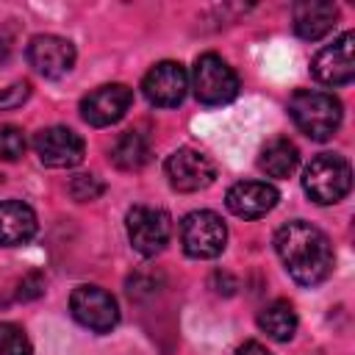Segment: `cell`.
<instances>
[{"label":"cell","mask_w":355,"mask_h":355,"mask_svg":"<svg viewBox=\"0 0 355 355\" xmlns=\"http://www.w3.org/2000/svg\"><path fill=\"white\" fill-rule=\"evenodd\" d=\"M258 327L275 341H288L297 333V313L286 300H275L258 313Z\"/></svg>","instance_id":"cell-19"},{"label":"cell","mask_w":355,"mask_h":355,"mask_svg":"<svg viewBox=\"0 0 355 355\" xmlns=\"http://www.w3.org/2000/svg\"><path fill=\"white\" fill-rule=\"evenodd\" d=\"M302 189L319 205H333V202L344 200L352 189L349 161L336 153H322V155L311 158V164L302 172Z\"/></svg>","instance_id":"cell-3"},{"label":"cell","mask_w":355,"mask_h":355,"mask_svg":"<svg viewBox=\"0 0 355 355\" xmlns=\"http://www.w3.org/2000/svg\"><path fill=\"white\" fill-rule=\"evenodd\" d=\"M128 239H130V247L150 258L155 252H161L172 236V219L166 211L161 208H150V205H133L128 211Z\"/></svg>","instance_id":"cell-6"},{"label":"cell","mask_w":355,"mask_h":355,"mask_svg":"<svg viewBox=\"0 0 355 355\" xmlns=\"http://www.w3.org/2000/svg\"><path fill=\"white\" fill-rule=\"evenodd\" d=\"M67 191H69V197L78 200V202H92V200H97V197L105 191V186H103V180H100L97 175H75V178L69 180Z\"/></svg>","instance_id":"cell-21"},{"label":"cell","mask_w":355,"mask_h":355,"mask_svg":"<svg viewBox=\"0 0 355 355\" xmlns=\"http://www.w3.org/2000/svg\"><path fill=\"white\" fill-rule=\"evenodd\" d=\"M297 164H300V150L286 136L266 141L258 153V169L266 172L269 178H288L297 169Z\"/></svg>","instance_id":"cell-17"},{"label":"cell","mask_w":355,"mask_h":355,"mask_svg":"<svg viewBox=\"0 0 355 355\" xmlns=\"http://www.w3.org/2000/svg\"><path fill=\"white\" fill-rule=\"evenodd\" d=\"M0 355H31V341L19 324L0 322Z\"/></svg>","instance_id":"cell-20"},{"label":"cell","mask_w":355,"mask_h":355,"mask_svg":"<svg viewBox=\"0 0 355 355\" xmlns=\"http://www.w3.org/2000/svg\"><path fill=\"white\" fill-rule=\"evenodd\" d=\"M44 291V277L39 275V272H31V275H25L22 280H19V288H17V300H33V297H39Z\"/></svg>","instance_id":"cell-24"},{"label":"cell","mask_w":355,"mask_h":355,"mask_svg":"<svg viewBox=\"0 0 355 355\" xmlns=\"http://www.w3.org/2000/svg\"><path fill=\"white\" fill-rule=\"evenodd\" d=\"M311 72L324 86H347L355 78V36L347 31L322 47L311 61Z\"/></svg>","instance_id":"cell-9"},{"label":"cell","mask_w":355,"mask_h":355,"mask_svg":"<svg viewBox=\"0 0 355 355\" xmlns=\"http://www.w3.org/2000/svg\"><path fill=\"white\" fill-rule=\"evenodd\" d=\"M25 153V133L14 125L0 128V161H17Z\"/></svg>","instance_id":"cell-22"},{"label":"cell","mask_w":355,"mask_h":355,"mask_svg":"<svg viewBox=\"0 0 355 355\" xmlns=\"http://www.w3.org/2000/svg\"><path fill=\"white\" fill-rule=\"evenodd\" d=\"M191 89L194 97L205 105H225L239 94V78L233 72V67L216 55V53H205L194 61V72H191Z\"/></svg>","instance_id":"cell-4"},{"label":"cell","mask_w":355,"mask_h":355,"mask_svg":"<svg viewBox=\"0 0 355 355\" xmlns=\"http://www.w3.org/2000/svg\"><path fill=\"white\" fill-rule=\"evenodd\" d=\"M275 250L300 286H319L333 272V244L311 222L294 219L275 233Z\"/></svg>","instance_id":"cell-1"},{"label":"cell","mask_w":355,"mask_h":355,"mask_svg":"<svg viewBox=\"0 0 355 355\" xmlns=\"http://www.w3.org/2000/svg\"><path fill=\"white\" fill-rule=\"evenodd\" d=\"M288 114L294 125L313 141L330 139L341 125V103L327 92L297 89L288 97Z\"/></svg>","instance_id":"cell-2"},{"label":"cell","mask_w":355,"mask_h":355,"mask_svg":"<svg viewBox=\"0 0 355 355\" xmlns=\"http://www.w3.org/2000/svg\"><path fill=\"white\" fill-rule=\"evenodd\" d=\"M33 147H36V155L44 166H53V169H69V166H78L83 161V139L64 128V125H53V128H44L36 133L33 139Z\"/></svg>","instance_id":"cell-10"},{"label":"cell","mask_w":355,"mask_h":355,"mask_svg":"<svg viewBox=\"0 0 355 355\" xmlns=\"http://www.w3.org/2000/svg\"><path fill=\"white\" fill-rule=\"evenodd\" d=\"M111 161L116 169H125V172H136L141 169L147 161H150V141L136 133V130H128L122 133L114 147H111Z\"/></svg>","instance_id":"cell-18"},{"label":"cell","mask_w":355,"mask_h":355,"mask_svg":"<svg viewBox=\"0 0 355 355\" xmlns=\"http://www.w3.org/2000/svg\"><path fill=\"white\" fill-rule=\"evenodd\" d=\"M130 103H133V89L130 86L108 83V86H100V89L89 92L80 100V116L94 128H105V125L119 122L125 116V111L130 108Z\"/></svg>","instance_id":"cell-11"},{"label":"cell","mask_w":355,"mask_h":355,"mask_svg":"<svg viewBox=\"0 0 355 355\" xmlns=\"http://www.w3.org/2000/svg\"><path fill=\"white\" fill-rule=\"evenodd\" d=\"M31 97V83L28 80H19V83H11L8 89L0 92V111H11V108H19L25 100Z\"/></svg>","instance_id":"cell-23"},{"label":"cell","mask_w":355,"mask_h":355,"mask_svg":"<svg viewBox=\"0 0 355 355\" xmlns=\"http://www.w3.org/2000/svg\"><path fill=\"white\" fill-rule=\"evenodd\" d=\"M164 172L169 178V186L178 189V191H200V189H208L214 183V178H216L214 161L205 153L191 150V147L175 150L166 158Z\"/></svg>","instance_id":"cell-8"},{"label":"cell","mask_w":355,"mask_h":355,"mask_svg":"<svg viewBox=\"0 0 355 355\" xmlns=\"http://www.w3.org/2000/svg\"><path fill=\"white\" fill-rule=\"evenodd\" d=\"M186 89H189V75L183 69V64L178 61H161L155 64L144 80H141V92L144 97L158 105V108H175L183 103L186 97Z\"/></svg>","instance_id":"cell-12"},{"label":"cell","mask_w":355,"mask_h":355,"mask_svg":"<svg viewBox=\"0 0 355 355\" xmlns=\"http://www.w3.org/2000/svg\"><path fill=\"white\" fill-rule=\"evenodd\" d=\"M28 64L44 78H61L75 67V44L55 33H39L28 44Z\"/></svg>","instance_id":"cell-13"},{"label":"cell","mask_w":355,"mask_h":355,"mask_svg":"<svg viewBox=\"0 0 355 355\" xmlns=\"http://www.w3.org/2000/svg\"><path fill=\"white\" fill-rule=\"evenodd\" d=\"M236 355H272V352H269L263 344H258V341H244Z\"/></svg>","instance_id":"cell-25"},{"label":"cell","mask_w":355,"mask_h":355,"mask_svg":"<svg viewBox=\"0 0 355 355\" xmlns=\"http://www.w3.org/2000/svg\"><path fill=\"white\" fill-rule=\"evenodd\" d=\"M280 194L272 183L263 180H241L236 186L227 189L225 205L230 208V214L241 216V219H258L263 214H269L277 205Z\"/></svg>","instance_id":"cell-14"},{"label":"cell","mask_w":355,"mask_h":355,"mask_svg":"<svg viewBox=\"0 0 355 355\" xmlns=\"http://www.w3.org/2000/svg\"><path fill=\"white\" fill-rule=\"evenodd\" d=\"M227 227L214 211H191L180 222V244L189 258H216L225 250Z\"/></svg>","instance_id":"cell-5"},{"label":"cell","mask_w":355,"mask_h":355,"mask_svg":"<svg viewBox=\"0 0 355 355\" xmlns=\"http://www.w3.org/2000/svg\"><path fill=\"white\" fill-rule=\"evenodd\" d=\"M69 311L83 327L94 333H108L119 322L116 300L100 286H78L69 297Z\"/></svg>","instance_id":"cell-7"},{"label":"cell","mask_w":355,"mask_h":355,"mask_svg":"<svg viewBox=\"0 0 355 355\" xmlns=\"http://www.w3.org/2000/svg\"><path fill=\"white\" fill-rule=\"evenodd\" d=\"M36 233V214L22 200H3L0 202V244L19 247L31 241Z\"/></svg>","instance_id":"cell-16"},{"label":"cell","mask_w":355,"mask_h":355,"mask_svg":"<svg viewBox=\"0 0 355 355\" xmlns=\"http://www.w3.org/2000/svg\"><path fill=\"white\" fill-rule=\"evenodd\" d=\"M294 19V33L305 42H316L327 36L338 19V6L327 0H302L291 11Z\"/></svg>","instance_id":"cell-15"}]
</instances>
